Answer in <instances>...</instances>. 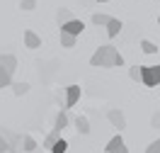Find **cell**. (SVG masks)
<instances>
[{
	"label": "cell",
	"mask_w": 160,
	"mask_h": 153,
	"mask_svg": "<svg viewBox=\"0 0 160 153\" xmlns=\"http://www.w3.org/2000/svg\"><path fill=\"white\" fill-rule=\"evenodd\" d=\"M90 66H95V68H121L124 66V56L112 44H104L90 56Z\"/></svg>",
	"instance_id": "obj_1"
},
{
	"label": "cell",
	"mask_w": 160,
	"mask_h": 153,
	"mask_svg": "<svg viewBox=\"0 0 160 153\" xmlns=\"http://www.w3.org/2000/svg\"><path fill=\"white\" fill-rule=\"evenodd\" d=\"M66 126H68V114H66V110H63V112H58V114H56L53 129H51V131L46 134V139H44V146H46L49 151H51V146H53V143H56V141L61 139V131H63Z\"/></svg>",
	"instance_id": "obj_2"
},
{
	"label": "cell",
	"mask_w": 160,
	"mask_h": 153,
	"mask_svg": "<svg viewBox=\"0 0 160 153\" xmlns=\"http://www.w3.org/2000/svg\"><path fill=\"white\" fill-rule=\"evenodd\" d=\"M141 83L146 88L160 85V66H141Z\"/></svg>",
	"instance_id": "obj_3"
},
{
	"label": "cell",
	"mask_w": 160,
	"mask_h": 153,
	"mask_svg": "<svg viewBox=\"0 0 160 153\" xmlns=\"http://www.w3.org/2000/svg\"><path fill=\"white\" fill-rule=\"evenodd\" d=\"M104 153H129V148H126V143H124L121 131L117 134V136H112V139H109V143L104 146Z\"/></svg>",
	"instance_id": "obj_4"
},
{
	"label": "cell",
	"mask_w": 160,
	"mask_h": 153,
	"mask_svg": "<svg viewBox=\"0 0 160 153\" xmlns=\"http://www.w3.org/2000/svg\"><path fill=\"white\" fill-rule=\"evenodd\" d=\"M78 100H80V85H68V88H66V107H63V110L75 107Z\"/></svg>",
	"instance_id": "obj_5"
},
{
	"label": "cell",
	"mask_w": 160,
	"mask_h": 153,
	"mask_svg": "<svg viewBox=\"0 0 160 153\" xmlns=\"http://www.w3.org/2000/svg\"><path fill=\"white\" fill-rule=\"evenodd\" d=\"M107 119H109V124L114 129H119V131L126 126V117H124L121 110H109V112H107Z\"/></svg>",
	"instance_id": "obj_6"
},
{
	"label": "cell",
	"mask_w": 160,
	"mask_h": 153,
	"mask_svg": "<svg viewBox=\"0 0 160 153\" xmlns=\"http://www.w3.org/2000/svg\"><path fill=\"white\" fill-rule=\"evenodd\" d=\"M82 29H85V24H82L80 20H75V17H73V20H68L66 24H61V32H68V34H75V37H78Z\"/></svg>",
	"instance_id": "obj_7"
},
{
	"label": "cell",
	"mask_w": 160,
	"mask_h": 153,
	"mask_svg": "<svg viewBox=\"0 0 160 153\" xmlns=\"http://www.w3.org/2000/svg\"><path fill=\"white\" fill-rule=\"evenodd\" d=\"M24 46H27V49H39V46H41L39 34H34L32 29H27V32H24Z\"/></svg>",
	"instance_id": "obj_8"
},
{
	"label": "cell",
	"mask_w": 160,
	"mask_h": 153,
	"mask_svg": "<svg viewBox=\"0 0 160 153\" xmlns=\"http://www.w3.org/2000/svg\"><path fill=\"white\" fill-rule=\"evenodd\" d=\"M0 66H5L10 73H15L17 71V59L12 54H0Z\"/></svg>",
	"instance_id": "obj_9"
},
{
	"label": "cell",
	"mask_w": 160,
	"mask_h": 153,
	"mask_svg": "<svg viewBox=\"0 0 160 153\" xmlns=\"http://www.w3.org/2000/svg\"><path fill=\"white\" fill-rule=\"evenodd\" d=\"M121 27H124V24H121V20H117V17H112V20L107 22V34H109V39H114V37L119 34Z\"/></svg>",
	"instance_id": "obj_10"
},
{
	"label": "cell",
	"mask_w": 160,
	"mask_h": 153,
	"mask_svg": "<svg viewBox=\"0 0 160 153\" xmlns=\"http://www.w3.org/2000/svg\"><path fill=\"white\" fill-rule=\"evenodd\" d=\"M75 129H78V134L88 136V134H90V122H88V117H75Z\"/></svg>",
	"instance_id": "obj_11"
},
{
	"label": "cell",
	"mask_w": 160,
	"mask_h": 153,
	"mask_svg": "<svg viewBox=\"0 0 160 153\" xmlns=\"http://www.w3.org/2000/svg\"><path fill=\"white\" fill-rule=\"evenodd\" d=\"M10 85H12V73L5 66H0V90L2 88H10Z\"/></svg>",
	"instance_id": "obj_12"
},
{
	"label": "cell",
	"mask_w": 160,
	"mask_h": 153,
	"mask_svg": "<svg viewBox=\"0 0 160 153\" xmlns=\"http://www.w3.org/2000/svg\"><path fill=\"white\" fill-rule=\"evenodd\" d=\"M75 41H78V37H75V34H68V32H61V44H63L66 49H73V46H75Z\"/></svg>",
	"instance_id": "obj_13"
},
{
	"label": "cell",
	"mask_w": 160,
	"mask_h": 153,
	"mask_svg": "<svg viewBox=\"0 0 160 153\" xmlns=\"http://www.w3.org/2000/svg\"><path fill=\"white\" fill-rule=\"evenodd\" d=\"M112 17L109 15H104V12H95L92 15V24H97V27H107V22H109Z\"/></svg>",
	"instance_id": "obj_14"
},
{
	"label": "cell",
	"mask_w": 160,
	"mask_h": 153,
	"mask_svg": "<svg viewBox=\"0 0 160 153\" xmlns=\"http://www.w3.org/2000/svg\"><path fill=\"white\" fill-rule=\"evenodd\" d=\"M56 20H58V24H66L68 20H73V12L66 10V8H61V10L56 12Z\"/></svg>",
	"instance_id": "obj_15"
},
{
	"label": "cell",
	"mask_w": 160,
	"mask_h": 153,
	"mask_svg": "<svg viewBox=\"0 0 160 153\" xmlns=\"http://www.w3.org/2000/svg\"><path fill=\"white\" fill-rule=\"evenodd\" d=\"M12 92L15 95H27L29 92V83H15L12 80Z\"/></svg>",
	"instance_id": "obj_16"
},
{
	"label": "cell",
	"mask_w": 160,
	"mask_h": 153,
	"mask_svg": "<svg viewBox=\"0 0 160 153\" xmlns=\"http://www.w3.org/2000/svg\"><path fill=\"white\" fill-rule=\"evenodd\" d=\"M141 51H143V54H158V46H155L153 41L143 39V41H141Z\"/></svg>",
	"instance_id": "obj_17"
},
{
	"label": "cell",
	"mask_w": 160,
	"mask_h": 153,
	"mask_svg": "<svg viewBox=\"0 0 160 153\" xmlns=\"http://www.w3.org/2000/svg\"><path fill=\"white\" fill-rule=\"evenodd\" d=\"M22 143H24L22 148H24L27 153H34V151H37V141H34L32 136H24V139H22Z\"/></svg>",
	"instance_id": "obj_18"
},
{
	"label": "cell",
	"mask_w": 160,
	"mask_h": 153,
	"mask_svg": "<svg viewBox=\"0 0 160 153\" xmlns=\"http://www.w3.org/2000/svg\"><path fill=\"white\" fill-rule=\"evenodd\" d=\"M66 151H68V143L63 141V139H58V141L51 146V153H66Z\"/></svg>",
	"instance_id": "obj_19"
},
{
	"label": "cell",
	"mask_w": 160,
	"mask_h": 153,
	"mask_svg": "<svg viewBox=\"0 0 160 153\" xmlns=\"http://www.w3.org/2000/svg\"><path fill=\"white\" fill-rule=\"evenodd\" d=\"M10 151H12L10 141H8V139H5L2 134H0V153H10Z\"/></svg>",
	"instance_id": "obj_20"
},
{
	"label": "cell",
	"mask_w": 160,
	"mask_h": 153,
	"mask_svg": "<svg viewBox=\"0 0 160 153\" xmlns=\"http://www.w3.org/2000/svg\"><path fill=\"white\" fill-rule=\"evenodd\" d=\"M20 8L29 12V10H34V8H37V0H22V3H20Z\"/></svg>",
	"instance_id": "obj_21"
},
{
	"label": "cell",
	"mask_w": 160,
	"mask_h": 153,
	"mask_svg": "<svg viewBox=\"0 0 160 153\" xmlns=\"http://www.w3.org/2000/svg\"><path fill=\"white\" fill-rule=\"evenodd\" d=\"M129 75H131V80H138V83H141V66L129 68Z\"/></svg>",
	"instance_id": "obj_22"
},
{
	"label": "cell",
	"mask_w": 160,
	"mask_h": 153,
	"mask_svg": "<svg viewBox=\"0 0 160 153\" xmlns=\"http://www.w3.org/2000/svg\"><path fill=\"white\" fill-rule=\"evenodd\" d=\"M146 153H160V139H158V141H153V143H150L148 148H146Z\"/></svg>",
	"instance_id": "obj_23"
},
{
	"label": "cell",
	"mask_w": 160,
	"mask_h": 153,
	"mask_svg": "<svg viewBox=\"0 0 160 153\" xmlns=\"http://www.w3.org/2000/svg\"><path fill=\"white\" fill-rule=\"evenodd\" d=\"M150 126L160 129V112H153V117H150Z\"/></svg>",
	"instance_id": "obj_24"
},
{
	"label": "cell",
	"mask_w": 160,
	"mask_h": 153,
	"mask_svg": "<svg viewBox=\"0 0 160 153\" xmlns=\"http://www.w3.org/2000/svg\"><path fill=\"white\" fill-rule=\"evenodd\" d=\"M97 3H109V0H97Z\"/></svg>",
	"instance_id": "obj_25"
},
{
	"label": "cell",
	"mask_w": 160,
	"mask_h": 153,
	"mask_svg": "<svg viewBox=\"0 0 160 153\" xmlns=\"http://www.w3.org/2000/svg\"><path fill=\"white\" fill-rule=\"evenodd\" d=\"M158 22H160V17H158Z\"/></svg>",
	"instance_id": "obj_26"
}]
</instances>
